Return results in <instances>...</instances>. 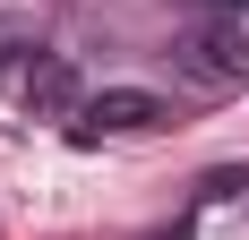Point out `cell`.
Wrapping results in <instances>:
<instances>
[{
    "mask_svg": "<svg viewBox=\"0 0 249 240\" xmlns=\"http://www.w3.org/2000/svg\"><path fill=\"white\" fill-rule=\"evenodd\" d=\"M18 51H35V43H26L18 26H0V77H9V60H18Z\"/></svg>",
    "mask_w": 249,
    "mask_h": 240,
    "instance_id": "cell-4",
    "label": "cell"
},
{
    "mask_svg": "<svg viewBox=\"0 0 249 240\" xmlns=\"http://www.w3.org/2000/svg\"><path fill=\"white\" fill-rule=\"evenodd\" d=\"M26 112H43V120H60V112H86V95H77V69L60 60V51L26 69Z\"/></svg>",
    "mask_w": 249,
    "mask_h": 240,
    "instance_id": "cell-3",
    "label": "cell"
},
{
    "mask_svg": "<svg viewBox=\"0 0 249 240\" xmlns=\"http://www.w3.org/2000/svg\"><path fill=\"white\" fill-rule=\"evenodd\" d=\"M172 240H189V232H172Z\"/></svg>",
    "mask_w": 249,
    "mask_h": 240,
    "instance_id": "cell-5",
    "label": "cell"
},
{
    "mask_svg": "<svg viewBox=\"0 0 249 240\" xmlns=\"http://www.w3.org/2000/svg\"><path fill=\"white\" fill-rule=\"evenodd\" d=\"M163 95H146V86H103V95H86V112H77V137H138V129H163Z\"/></svg>",
    "mask_w": 249,
    "mask_h": 240,
    "instance_id": "cell-2",
    "label": "cell"
},
{
    "mask_svg": "<svg viewBox=\"0 0 249 240\" xmlns=\"http://www.w3.org/2000/svg\"><path fill=\"white\" fill-rule=\"evenodd\" d=\"M172 60L189 77H206V86H241L249 77V26L241 17H198V26H180Z\"/></svg>",
    "mask_w": 249,
    "mask_h": 240,
    "instance_id": "cell-1",
    "label": "cell"
}]
</instances>
